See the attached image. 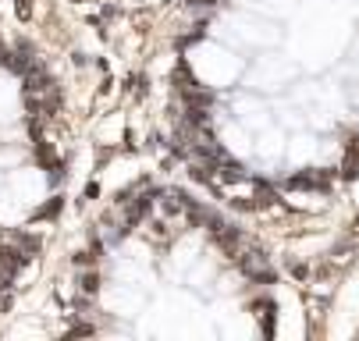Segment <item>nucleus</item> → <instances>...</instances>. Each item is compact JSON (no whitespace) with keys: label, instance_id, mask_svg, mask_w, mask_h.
<instances>
[{"label":"nucleus","instance_id":"nucleus-1","mask_svg":"<svg viewBox=\"0 0 359 341\" xmlns=\"http://www.w3.org/2000/svg\"><path fill=\"white\" fill-rule=\"evenodd\" d=\"M57 210H61V203H57V200H54V203H46V207H43V210H36V217H39V221H43V217H54V214H57Z\"/></svg>","mask_w":359,"mask_h":341}]
</instances>
